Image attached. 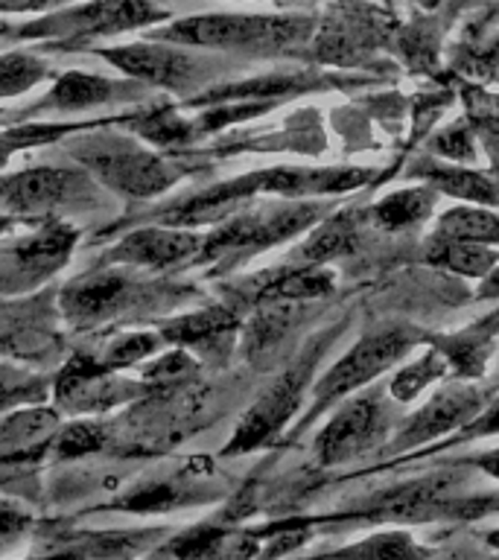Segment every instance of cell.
<instances>
[{"label":"cell","instance_id":"6da1fadb","mask_svg":"<svg viewBox=\"0 0 499 560\" xmlns=\"http://www.w3.org/2000/svg\"><path fill=\"white\" fill-rule=\"evenodd\" d=\"M313 35V21L301 15H196L161 26L152 38L184 47L280 52L301 47Z\"/></svg>","mask_w":499,"mask_h":560},{"label":"cell","instance_id":"7a4b0ae2","mask_svg":"<svg viewBox=\"0 0 499 560\" xmlns=\"http://www.w3.org/2000/svg\"><path fill=\"white\" fill-rule=\"evenodd\" d=\"M420 341H427V332H420L411 324H392L380 330L365 332L336 365L327 368V374L313 385V409L306 415L304 423L322 415L327 406L345 400L348 394L359 392L371 385L380 374L392 371L411 348H418Z\"/></svg>","mask_w":499,"mask_h":560},{"label":"cell","instance_id":"3957f363","mask_svg":"<svg viewBox=\"0 0 499 560\" xmlns=\"http://www.w3.org/2000/svg\"><path fill=\"white\" fill-rule=\"evenodd\" d=\"M324 219V208L318 201L289 199L287 205H266L231 213L222 225L201 243L199 257L222 260V257H248L254 252L292 240L306 228Z\"/></svg>","mask_w":499,"mask_h":560},{"label":"cell","instance_id":"277c9868","mask_svg":"<svg viewBox=\"0 0 499 560\" xmlns=\"http://www.w3.org/2000/svg\"><path fill=\"white\" fill-rule=\"evenodd\" d=\"M339 330L324 332L322 339H315L310 348L301 353L295 365L287 368L266 392L257 397L252 409L245 411L240 427H236L231 444L225 446V455H243L252 453L257 446H266L271 438H278V432L287 427L292 415L298 411L301 400H304V388L310 383V374L318 365V359L324 357V350L333 341Z\"/></svg>","mask_w":499,"mask_h":560},{"label":"cell","instance_id":"5b68a950","mask_svg":"<svg viewBox=\"0 0 499 560\" xmlns=\"http://www.w3.org/2000/svg\"><path fill=\"white\" fill-rule=\"evenodd\" d=\"M73 155L105 187L135 196V199H152L158 192L170 190L182 175L173 164H166L164 158L152 155L138 143L123 138H96L88 147L73 149Z\"/></svg>","mask_w":499,"mask_h":560},{"label":"cell","instance_id":"8992f818","mask_svg":"<svg viewBox=\"0 0 499 560\" xmlns=\"http://www.w3.org/2000/svg\"><path fill=\"white\" fill-rule=\"evenodd\" d=\"M467 488V472L462 467H446L406 485L388 488L376 493L350 511V520L362 523H429V520H446V505L455 497H462Z\"/></svg>","mask_w":499,"mask_h":560},{"label":"cell","instance_id":"52a82bcc","mask_svg":"<svg viewBox=\"0 0 499 560\" xmlns=\"http://www.w3.org/2000/svg\"><path fill=\"white\" fill-rule=\"evenodd\" d=\"M164 7H155L152 0H88L82 7L68 12H56L35 24L24 26L18 35L24 38H61V42H82L96 35H117L126 30L166 21Z\"/></svg>","mask_w":499,"mask_h":560},{"label":"cell","instance_id":"ba28073f","mask_svg":"<svg viewBox=\"0 0 499 560\" xmlns=\"http://www.w3.org/2000/svg\"><path fill=\"white\" fill-rule=\"evenodd\" d=\"M388 435V406L376 388H365L357 397H345L333 411L327 427L315 438V462L322 467L348 464L371 453Z\"/></svg>","mask_w":499,"mask_h":560},{"label":"cell","instance_id":"9c48e42d","mask_svg":"<svg viewBox=\"0 0 499 560\" xmlns=\"http://www.w3.org/2000/svg\"><path fill=\"white\" fill-rule=\"evenodd\" d=\"M374 178L371 170L362 166H275L260 173L243 175L225 184V190L236 201H248L252 196H283V199H310V196H333L365 187Z\"/></svg>","mask_w":499,"mask_h":560},{"label":"cell","instance_id":"30bf717a","mask_svg":"<svg viewBox=\"0 0 499 560\" xmlns=\"http://www.w3.org/2000/svg\"><path fill=\"white\" fill-rule=\"evenodd\" d=\"M490 394H494V388H479V385L471 383L446 385V388L432 394L411 418H406V423L392 438V450L406 453L411 446L450 438L488 406Z\"/></svg>","mask_w":499,"mask_h":560},{"label":"cell","instance_id":"8fae6325","mask_svg":"<svg viewBox=\"0 0 499 560\" xmlns=\"http://www.w3.org/2000/svg\"><path fill=\"white\" fill-rule=\"evenodd\" d=\"M91 178L61 166H33L0 178V210L21 217H42L65 205H79L91 196Z\"/></svg>","mask_w":499,"mask_h":560},{"label":"cell","instance_id":"7c38bea8","mask_svg":"<svg viewBox=\"0 0 499 560\" xmlns=\"http://www.w3.org/2000/svg\"><path fill=\"white\" fill-rule=\"evenodd\" d=\"M149 289L155 287L131 280L129 275H120V271H96L91 278L73 280L61 292V313L70 324H77V330H85L91 324L135 310Z\"/></svg>","mask_w":499,"mask_h":560},{"label":"cell","instance_id":"4fadbf2b","mask_svg":"<svg viewBox=\"0 0 499 560\" xmlns=\"http://www.w3.org/2000/svg\"><path fill=\"white\" fill-rule=\"evenodd\" d=\"M77 245V231L65 222H44L38 231L24 236L21 243L9 245L7 252H0V275L9 278L3 289L21 292L44 278H50L53 271L61 269L68 254Z\"/></svg>","mask_w":499,"mask_h":560},{"label":"cell","instance_id":"5bb4252c","mask_svg":"<svg viewBox=\"0 0 499 560\" xmlns=\"http://www.w3.org/2000/svg\"><path fill=\"white\" fill-rule=\"evenodd\" d=\"M140 394H143V385L123 380L88 357L73 359L56 380V400L61 409L73 415H96V411L135 400Z\"/></svg>","mask_w":499,"mask_h":560},{"label":"cell","instance_id":"9a60e30c","mask_svg":"<svg viewBox=\"0 0 499 560\" xmlns=\"http://www.w3.org/2000/svg\"><path fill=\"white\" fill-rule=\"evenodd\" d=\"M108 65L123 70L126 77L143 79L149 85L170 88V91H190L199 85L201 65L196 56L175 47H158V44H126L100 50Z\"/></svg>","mask_w":499,"mask_h":560},{"label":"cell","instance_id":"2e32d148","mask_svg":"<svg viewBox=\"0 0 499 560\" xmlns=\"http://www.w3.org/2000/svg\"><path fill=\"white\" fill-rule=\"evenodd\" d=\"M201 248V236L187 228H143L131 231L126 240L108 252V262L131 266V269H170L178 262L196 257Z\"/></svg>","mask_w":499,"mask_h":560},{"label":"cell","instance_id":"e0dca14e","mask_svg":"<svg viewBox=\"0 0 499 560\" xmlns=\"http://www.w3.org/2000/svg\"><path fill=\"white\" fill-rule=\"evenodd\" d=\"M263 551V537L257 532H236L222 525H199L175 537L166 546V558L173 560H257Z\"/></svg>","mask_w":499,"mask_h":560},{"label":"cell","instance_id":"ac0fdd59","mask_svg":"<svg viewBox=\"0 0 499 560\" xmlns=\"http://www.w3.org/2000/svg\"><path fill=\"white\" fill-rule=\"evenodd\" d=\"M158 534L161 532L61 534L47 551L59 560H135L155 546Z\"/></svg>","mask_w":499,"mask_h":560},{"label":"cell","instance_id":"d6986e66","mask_svg":"<svg viewBox=\"0 0 499 560\" xmlns=\"http://www.w3.org/2000/svg\"><path fill=\"white\" fill-rule=\"evenodd\" d=\"M499 332V313L481 318L479 324H471L467 330L459 332H432L427 336V345L441 350L446 365L453 368L462 380H476L485 374L490 353H494V339Z\"/></svg>","mask_w":499,"mask_h":560},{"label":"cell","instance_id":"ffe728a7","mask_svg":"<svg viewBox=\"0 0 499 560\" xmlns=\"http://www.w3.org/2000/svg\"><path fill=\"white\" fill-rule=\"evenodd\" d=\"M406 178L427 184L441 196H453L467 205H481V208H499V187L488 175L476 173L464 164H441V161H415V166L406 170Z\"/></svg>","mask_w":499,"mask_h":560},{"label":"cell","instance_id":"44dd1931","mask_svg":"<svg viewBox=\"0 0 499 560\" xmlns=\"http://www.w3.org/2000/svg\"><path fill=\"white\" fill-rule=\"evenodd\" d=\"M374 44V24H368L359 15H341L324 21L318 35L313 38V56L327 65H357L365 50Z\"/></svg>","mask_w":499,"mask_h":560},{"label":"cell","instance_id":"7402d4cb","mask_svg":"<svg viewBox=\"0 0 499 560\" xmlns=\"http://www.w3.org/2000/svg\"><path fill=\"white\" fill-rule=\"evenodd\" d=\"M131 88L123 82H112L105 77H94V73H65V77L53 85L50 96L44 100L42 108L47 112H79V108H91V105L112 103L120 100L123 94H129Z\"/></svg>","mask_w":499,"mask_h":560},{"label":"cell","instance_id":"603a6c76","mask_svg":"<svg viewBox=\"0 0 499 560\" xmlns=\"http://www.w3.org/2000/svg\"><path fill=\"white\" fill-rule=\"evenodd\" d=\"M438 196L441 192H436L427 184L403 187V190L388 192V196L376 201L371 208V217H374L376 228H383L388 234H401V231L418 228L420 222H427L436 213Z\"/></svg>","mask_w":499,"mask_h":560},{"label":"cell","instance_id":"cb8c5ba5","mask_svg":"<svg viewBox=\"0 0 499 560\" xmlns=\"http://www.w3.org/2000/svg\"><path fill=\"white\" fill-rule=\"evenodd\" d=\"M423 260L438 269L453 271L462 278L481 280L490 275V269L499 262V254L494 252V245L467 243V240H446V236H436L429 240Z\"/></svg>","mask_w":499,"mask_h":560},{"label":"cell","instance_id":"d4e9b609","mask_svg":"<svg viewBox=\"0 0 499 560\" xmlns=\"http://www.w3.org/2000/svg\"><path fill=\"white\" fill-rule=\"evenodd\" d=\"M56 429V411L26 409L0 427V458L21 462L24 455H35L47 450L50 432Z\"/></svg>","mask_w":499,"mask_h":560},{"label":"cell","instance_id":"484cf974","mask_svg":"<svg viewBox=\"0 0 499 560\" xmlns=\"http://www.w3.org/2000/svg\"><path fill=\"white\" fill-rule=\"evenodd\" d=\"M436 551L420 546L409 532H376L362 540L327 551L318 560H432Z\"/></svg>","mask_w":499,"mask_h":560},{"label":"cell","instance_id":"4316f807","mask_svg":"<svg viewBox=\"0 0 499 560\" xmlns=\"http://www.w3.org/2000/svg\"><path fill=\"white\" fill-rule=\"evenodd\" d=\"M333 292V271L322 266H298V269L280 271L278 278L266 280L257 289V304H269V301H315Z\"/></svg>","mask_w":499,"mask_h":560},{"label":"cell","instance_id":"83f0119b","mask_svg":"<svg viewBox=\"0 0 499 560\" xmlns=\"http://www.w3.org/2000/svg\"><path fill=\"white\" fill-rule=\"evenodd\" d=\"M436 236L467 240V243L499 245V217L481 205H455L436 219Z\"/></svg>","mask_w":499,"mask_h":560},{"label":"cell","instance_id":"f1b7e54d","mask_svg":"<svg viewBox=\"0 0 499 560\" xmlns=\"http://www.w3.org/2000/svg\"><path fill=\"white\" fill-rule=\"evenodd\" d=\"M357 243V219L350 213H336V217H324L322 225L315 228L310 240L301 245L298 260L301 266H322V262L333 260L348 254Z\"/></svg>","mask_w":499,"mask_h":560},{"label":"cell","instance_id":"f546056e","mask_svg":"<svg viewBox=\"0 0 499 560\" xmlns=\"http://www.w3.org/2000/svg\"><path fill=\"white\" fill-rule=\"evenodd\" d=\"M236 330V315L225 306H208L199 313L184 315L182 322H173L164 327L166 339L178 345H205V341H219L222 336H231Z\"/></svg>","mask_w":499,"mask_h":560},{"label":"cell","instance_id":"4dcf8cb0","mask_svg":"<svg viewBox=\"0 0 499 560\" xmlns=\"http://www.w3.org/2000/svg\"><path fill=\"white\" fill-rule=\"evenodd\" d=\"M446 371H450V365H446V359L441 357V350H436L429 345V350H423L418 359H411L409 365L397 368V374H394L392 383H388V394H392V400L397 402L418 400L420 394L427 392L432 383H438Z\"/></svg>","mask_w":499,"mask_h":560},{"label":"cell","instance_id":"1f68e13d","mask_svg":"<svg viewBox=\"0 0 499 560\" xmlns=\"http://www.w3.org/2000/svg\"><path fill=\"white\" fill-rule=\"evenodd\" d=\"M292 315H295V304H289V301L260 304V313L254 315L252 324L245 327V350H248V357H260V353H271V350L278 348L280 339L292 327Z\"/></svg>","mask_w":499,"mask_h":560},{"label":"cell","instance_id":"d6a6232c","mask_svg":"<svg viewBox=\"0 0 499 560\" xmlns=\"http://www.w3.org/2000/svg\"><path fill=\"white\" fill-rule=\"evenodd\" d=\"M47 77V65L30 52L0 56V96H18Z\"/></svg>","mask_w":499,"mask_h":560},{"label":"cell","instance_id":"836d02e7","mask_svg":"<svg viewBox=\"0 0 499 560\" xmlns=\"http://www.w3.org/2000/svg\"><path fill=\"white\" fill-rule=\"evenodd\" d=\"M129 126L131 131H138L140 138L152 140L158 147H178V143H187L193 138L190 122L182 120L170 108H158V112L143 114L140 120H131Z\"/></svg>","mask_w":499,"mask_h":560},{"label":"cell","instance_id":"e575fe53","mask_svg":"<svg viewBox=\"0 0 499 560\" xmlns=\"http://www.w3.org/2000/svg\"><path fill=\"white\" fill-rule=\"evenodd\" d=\"M108 444V429L94 420H77L53 438V450L59 458H79V455L100 453Z\"/></svg>","mask_w":499,"mask_h":560},{"label":"cell","instance_id":"d590c367","mask_svg":"<svg viewBox=\"0 0 499 560\" xmlns=\"http://www.w3.org/2000/svg\"><path fill=\"white\" fill-rule=\"evenodd\" d=\"M178 499H182V488L178 485H173V481H158V485L129 490L123 499H114V508L135 511V514H155V511H170V508H175Z\"/></svg>","mask_w":499,"mask_h":560},{"label":"cell","instance_id":"8d00e7d4","mask_svg":"<svg viewBox=\"0 0 499 560\" xmlns=\"http://www.w3.org/2000/svg\"><path fill=\"white\" fill-rule=\"evenodd\" d=\"M429 152L444 158V161H453V164H476V158H479L476 135L464 122H455V126L438 131L436 138L429 140Z\"/></svg>","mask_w":499,"mask_h":560},{"label":"cell","instance_id":"74e56055","mask_svg":"<svg viewBox=\"0 0 499 560\" xmlns=\"http://www.w3.org/2000/svg\"><path fill=\"white\" fill-rule=\"evenodd\" d=\"M44 394V380L26 374L21 368L0 365V411L21 406V402L38 400Z\"/></svg>","mask_w":499,"mask_h":560},{"label":"cell","instance_id":"f35d334b","mask_svg":"<svg viewBox=\"0 0 499 560\" xmlns=\"http://www.w3.org/2000/svg\"><path fill=\"white\" fill-rule=\"evenodd\" d=\"M155 336H149V332H131V336H120V339H114L108 345V350L100 359V365L108 368V371H117V368L135 365L143 357H149L152 350H155Z\"/></svg>","mask_w":499,"mask_h":560},{"label":"cell","instance_id":"ab89813d","mask_svg":"<svg viewBox=\"0 0 499 560\" xmlns=\"http://www.w3.org/2000/svg\"><path fill=\"white\" fill-rule=\"evenodd\" d=\"M30 528H33V514L21 502L0 499V555L24 540Z\"/></svg>","mask_w":499,"mask_h":560},{"label":"cell","instance_id":"60d3db41","mask_svg":"<svg viewBox=\"0 0 499 560\" xmlns=\"http://www.w3.org/2000/svg\"><path fill=\"white\" fill-rule=\"evenodd\" d=\"M196 371V362L187 350H175V353H166L164 359H158L155 365H149L143 371L147 376V383H158V385H178L184 383L187 376Z\"/></svg>","mask_w":499,"mask_h":560},{"label":"cell","instance_id":"b9f144b4","mask_svg":"<svg viewBox=\"0 0 499 560\" xmlns=\"http://www.w3.org/2000/svg\"><path fill=\"white\" fill-rule=\"evenodd\" d=\"M499 435V397H490L488 406L471 420V423H464L459 432L446 438L441 446H455V444H467V441H476V438H490Z\"/></svg>","mask_w":499,"mask_h":560},{"label":"cell","instance_id":"7bdbcfd3","mask_svg":"<svg viewBox=\"0 0 499 560\" xmlns=\"http://www.w3.org/2000/svg\"><path fill=\"white\" fill-rule=\"evenodd\" d=\"M499 514V490L494 493H462L446 505V520H481Z\"/></svg>","mask_w":499,"mask_h":560},{"label":"cell","instance_id":"ee69618b","mask_svg":"<svg viewBox=\"0 0 499 560\" xmlns=\"http://www.w3.org/2000/svg\"><path fill=\"white\" fill-rule=\"evenodd\" d=\"M24 306H12L0 301V348H12L24 339V324H21Z\"/></svg>","mask_w":499,"mask_h":560},{"label":"cell","instance_id":"f6af8a7d","mask_svg":"<svg viewBox=\"0 0 499 560\" xmlns=\"http://www.w3.org/2000/svg\"><path fill=\"white\" fill-rule=\"evenodd\" d=\"M59 0H0V12H38V9L56 7Z\"/></svg>","mask_w":499,"mask_h":560},{"label":"cell","instance_id":"bcb514c9","mask_svg":"<svg viewBox=\"0 0 499 560\" xmlns=\"http://www.w3.org/2000/svg\"><path fill=\"white\" fill-rule=\"evenodd\" d=\"M467 464H473L476 470H481L485 476H490V479L499 481V450H488V453L473 455Z\"/></svg>","mask_w":499,"mask_h":560},{"label":"cell","instance_id":"7dc6e473","mask_svg":"<svg viewBox=\"0 0 499 560\" xmlns=\"http://www.w3.org/2000/svg\"><path fill=\"white\" fill-rule=\"evenodd\" d=\"M476 298L479 301H499V262L490 269V275H485L476 289Z\"/></svg>","mask_w":499,"mask_h":560},{"label":"cell","instance_id":"c3c4849f","mask_svg":"<svg viewBox=\"0 0 499 560\" xmlns=\"http://www.w3.org/2000/svg\"><path fill=\"white\" fill-rule=\"evenodd\" d=\"M438 560H499V555L494 551V558H490V555H476V551H471V549H455Z\"/></svg>","mask_w":499,"mask_h":560},{"label":"cell","instance_id":"681fc988","mask_svg":"<svg viewBox=\"0 0 499 560\" xmlns=\"http://www.w3.org/2000/svg\"><path fill=\"white\" fill-rule=\"evenodd\" d=\"M479 61L485 68H499V38L497 42H490L488 47L479 52Z\"/></svg>","mask_w":499,"mask_h":560},{"label":"cell","instance_id":"f907efd6","mask_svg":"<svg viewBox=\"0 0 499 560\" xmlns=\"http://www.w3.org/2000/svg\"><path fill=\"white\" fill-rule=\"evenodd\" d=\"M485 546H488L490 551H497V555H499V528H494V532L485 534Z\"/></svg>","mask_w":499,"mask_h":560},{"label":"cell","instance_id":"816d5d0a","mask_svg":"<svg viewBox=\"0 0 499 560\" xmlns=\"http://www.w3.org/2000/svg\"><path fill=\"white\" fill-rule=\"evenodd\" d=\"M7 228H9V217H7V213H0V234H3Z\"/></svg>","mask_w":499,"mask_h":560},{"label":"cell","instance_id":"f5cc1de1","mask_svg":"<svg viewBox=\"0 0 499 560\" xmlns=\"http://www.w3.org/2000/svg\"><path fill=\"white\" fill-rule=\"evenodd\" d=\"M455 3H464V0H455Z\"/></svg>","mask_w":499,"mask_h":560}]
</instances>
